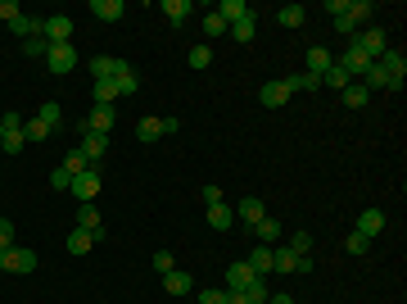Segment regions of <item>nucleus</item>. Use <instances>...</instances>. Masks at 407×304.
<instances>
[{"label":"nucleus","mask_w":407,"mask_h":304,"mask_svg":"<svg viewBox=\"0 0 407 304\" xmlns=\"http://www.w3.org/2000/svg\"><path fill=\"white\" fill-rule=\"evenodd\" d=\"M344 250H348V254H366V250H371V236L353 232V236H348V241H344Z\"/></svg>","instance_id":"a18cd8bd"},{"label":"nucleus","mask_w":407,"mask_h":304,"mask_svg":"<svg viewBox=\"0 0 407 304\" xmlns=\"http://www.w3.org/2000/svg\"><path fill=\"white\" fill-rule=\"evenodd\" d=\"M9 32H14L18 41H32V36H41V18H27V14H18L14 23H9Z\"/></svg>","instance_id":"412c9836"},{"label":"nucleus","mask_w":407,"mask_h":304,"mask_svg":"<svg viewBox=\"0 0 407 304\" xmlns=\"http://www.w3.org/2000/svg\"><path fill=\"white\" fill-rule=\"evenodd\" d=\"M249 268H254V277H263V272H271V245H254V254H249Z\"/></svg>","instance_id":"a878e982"},{"label":"nucleus","mask_w":407,"mask_h":304,"mask_svg":"<svg viewBox=\"0 0 407 304\" xmlns=\"http://www.w3.org/2000/svg\"><path fill=\"white\" fill-rule=\"evenodd\" d=\"M113 123H118V118H113V104H95V109L77 123V132H100V137H109Z\"/></svg>","instance_id":"6e6552de"},{"label":"nucleus","mask_w":407,"mask_h":304,"mask_svg":"<svg viewBox=\"0 0 407 304\" xmlns=\"http://www.w3.org/2000/svg\"><path fill=\"white\" fill-rule=\"evenodd\" d=\"M163 14H168L172 27H181L190 14H195V5H190V0H163Z\"/></svg>","instance_id":"aec40b11"},{"label":"nucleus","mask_w":407,"mask_h":304,"mask_svg":"<svg viewBox=\"0 0 407 304\" xmlns=\"http://www.w3.org/2000/svg\"><path fill=\"white\" fill-rule=\"evenodd\" d=\"M339 100H344V104H348V109H362V104H366V100H371V91H366V87H362V82H348V87H344V91H339Z\"/></svg>","instance_id":"b1692460"},{"label":"nucleus","mask_w":407,"mask_h":304,"mask_svg":"<svg viewBox=\"0 0 407 304\" xmlns=\"http://www.w3.org/2000/svg\"><path fill=\"white\" fill-rule=\"evenodd\" d=\"M131 64L127 60H113V55H95L91 60V73H95V82H113V78H122Z\"/></svg>","instance_id":"9d476101"},{"label":"nucleus","mask_w":407,"mask_h":304,"mask_svg":"<svg viewBox=\"0 0 407 304\" xmlns=\"http://www.w3.org/2000/svg\"><path fill=\"white\" fill-rule=\"evenodd\" d=\"M357 232L376 241V232H385V209H362L357 214Z\"/></svg>","instance_id":"f3484780"},{"label":"nucleus","mask_w":407,"mask_h":304,"mask_svg":"<svg viewBox=\"0 0 407 304\" xmlns=\"http://www.w3.org/2000/svg\"><path fill=\"white\" fill-rule=\"evenodd\" d=\"M159 127H163V137H172V132H181V118H177V113H168V118H159Z\"/></svg>","instance_id":"603ef678"},{"label":"nucleus","mask_w":407,"mask_h":304,"mask_svg":"<svg viewBox=\"0 0 407 304\" xmlns=\"http://www.w3.org/2000/svg\"><path fill=\"white\" fill-rule=\"evenodd\" d=\"M50 132H55V127H50V123H41V118L23 123V137H27V141H45V137H50Z\"/></svg>","instance_id":"58836bf2"},{"label":"nucleus","mask_w":407,"mask_h":304,"mask_svg":"<svg viewBox=\"0 0 407 304\" xmlns=\"http://www.w3.org/2000/svg\"><path fill=\"white\" fill-rule=\"evenodd\" d=\"M36 118H41V123H50V127H59V118H64V109H59V104H55V100H45V104H41V109H36Z\"/></svg>","instance_id":"a19ab883"},{"label":"nucleus","mask_w":407,"mask_h":304,"mask_svg":"<svg viewBox=\"0 0 407 304\" xmlns=\"http://www.w3.org/2000/svg\"><path fill=\"white\" fill-rule=\"evenodd\" d=\"M91 96H95V104H113L118 100V82H95Z\"/></svg>","instance_id":"f704fd0d"},{"label":"nucleus","mask_w":407,"mask_h":304,"mask_svg":"<svg viewBox=\"0 0 407 304\" xmlns=\"http://www.w3.org/2000/svg\"><path fill=\"white\" fill-rule=\"evenodd\" d=\"M313 254H294L290 245H271V272H313Z\"/></svg>","instance_id":"f257e3e1"},{"label":"nucleus","mask_w":407,"mask_h":304,"mask_svg":"<svg viewBox=\"0 0 407 304\" xmlns=\"http://www.w3.org/2000/svg\"><path fill=\"white\" fill-rule=\"evenodd\" d=\"M0 155H5V150H0Z\"/></svg>","instance_id":"bf43d9fd"},{"label":"nucleus","mask_w":407,"mask_h":304,"mask_svg":"<svg viewBox=\"0 0 407 304\" xmlns=\"http://www.w3.org/2000/svg\"><path fill=\"white\" fill-rule=\"evenodd\" d=\"M150 263H154V272H172V254H168V250H159Z\"/></svg>","instance_id":"3c124183"},{"label":"nucleus","mask_w":407,"mask_h":304,"mask_svg":"<svg viewBox=\"0 0 407 304\" xmlns=\"http://www.w3.org/2000/svg\"><path fill=\"white\" fill-rule=\"evenodd\" d=\"M276 23H280V27H304V23H308V9H304V5H285V9L276 14Z\"/></svg>","instance_id":"c756f323"},{"label":"nucleus","mask_w":407,"mask_h":304,"mask_svg":"<svg viewBox=\"0 0 407 304\" xmlns=\"http://www.w3.org/2000/svg\"><path fill=\"white\" fill-rule=\"evenodd\" d=\"M159 137H163L159 118H141V123H136V141H145V146H150V141H159Z\"/></svg>","instance_id":"2f4dec72"},{"label":"nucleus","mask_w":407,"mask_h":304,"mask_svg":"<svg viewBox=\"0 0 407 304\" xmlns=\"http://www.w3.org/2000/svg\"><path fill=\"white\" fill-rule=\"evenodd\" d=\"M231 223H236V209L231 205H208V227L213 232H227Z\"/></svg>","instance_id":"4be33fe9"},{"label":"nucleus","mask_w":407,"mask_h":304,"mask_svg":"<svg viewBox=\"0 0 407 304\" xmlns=\"http://www.w3.org/2000/svg\"><path fill=\"white\" fill-rule=\"evenodd\" d=\"M77 227H82V232H95V227H104L100 209H95V205H77Z\"/></svg>","instance_id":"cd10ccee"},{"label":"nucleus","mask_w":407,"mask_h":304,"mask_svg":"<svg viewBox=\"0 0 407 304\" xmlns=\"http://www.w3.org/2000/svg\"><path fill=\"white\" fill-rule=\"evenodd\" d=\"M118 82V96H131V91H141V78H136V69H127L122 78H113Z\"/></svg>","instance_id":"37998d69"},{"label":"nucleus","mask_w":407,"mask_h":304,"mask_svg":"<svg viewBox=\"0 0 407 304\" xmlns=\"http://www.w3.org/2000/svg\"><path fill=\"white\" fill-rule=\"evenodd\" d=\"M353 46H357V50H362L366 60L376 64L385 50H390V36H385V27H366V32H357V36H353Z\"/></svg>","instance_id":"39448f33"},{"label":"nucleus","mask_w":407,"mask_h":304,"mask_svg":"<svg viewBox=\"0 0 407 304\" xmlns=\"http://www.w3.org/2000/svg\"><path fill=\"white\" fill-rule=\"evenodd\" d=\"M335 69H344V78H348V82H362V73L371 69V60H366V55L357 50V46H348V50H339Z\"/></svg>","instance_id":"0eeeda50"},{"label":"nucleus","mask_w":407,"mask_h":304,"mask_svg":"<svg viewBox=\"0 0 407 304\" xmlns=\"http://www.w3.org/2000/svg\"><path fill=\"white\" fill-rule=\"evenodd\" d=\"M231 36H236V41H254V36H258L254 14H249V18H240V23H231Z\"/></svg>","instance_id":"473e14b6"},{"label":"nucleus","mask_w":407,"mask_h":304,"mask_svg":"<svg viewBox=\"0 0 407 304\" xmlns=\"http://www.w3.org/2000/svg\"><path fill=\"white\" fill-rule=\"evenodd\" d=\"M326 14H335V18L348 14V0H326Z\"/></svg>","instance_id":"4d7b16f0"},{"label":"nucleus","mask_w":407,"mask_h":304,"mask_svg":"<svg viewBox=\"0 0 407 304\" xmlns=\"http://www.w3.org/2000/svg\"><path fill=\"white\" fill-rule=\"evenodd\" d=\"M213 14H217L222 18V23H240V18H249V5H245V0H222V5L217 9H213Z\"/></svg>","instance_id":"6ab92c4d"},{"label":"nucleus","mask_w":407,"mask_h":304,"mask_svg":"<svg viewBox=\"0 0 407 304\" xmlns=\"http://www.w3.org/2000/svg\"><path fill=\"white\" fill-rule=\"evenodd\" d=\"M23 55L27 60H45V55H50V41H45V36H32V41H23Z\"/></svg>","instance_id":"4c0bfd02"},{"label":"nucleus","mask_w":407,"mask_h":304,"mask_svg":"<svg viewBox=\"0 0 407 304\" xmlns=\"http://www.w3.org/2000/svg\"><path fill=\"white\" fill-rule=\"evenodd\" d=\"M82 137V155L91 159V164H100L104 155H109V137H100V132H77Z\"/></svg>","instance_id":"ddd939ff"},{"label":"nucleus","mask_w":407,"mask_h":304,"mask_svg":"<svg viewBox=\"0 0 407 304\" xmlns=\"http://www.w3.org/2000/svg\"><path fill=\"white\" fill-rule=\"evenodd\" d=\"M68 182H73V177H68L64 168H55V173H50V186H55V191H68Z\"/></svg>","instance_id":"864d4df0"},{"label":"nucleus","mask_w":407,"mask_h":304,"mask_svg":"<svg viewBox=\"0 0 407 304\" xmlns=\"http://www.w3.org/2000/svg\"><path fill=\"white\" fill-rule=\"evenodd\" d=\"M41 36H45L50 46L73 41V18H68V14H50V18H41Z\"/></svg>","instance_id":"1a4fd4ad"},{"label":"nucleus","mask_w":407,"mask_h":304,"mask_svg":"<svg viewBox=\"0 0 407 304\" xmlns=\"http://www.w3.org/2000/svg\"><path fill=\"white\" fill-rule=\"evenodd\" d=\"M267 304H294V296H267Z\"/></svg>","instance_id":"13d9d810"},{"label":"nucleus","mask_w":407,"mask_h":304,"mask_svg":"<svg viewBox=\"0 0 407 304\" xmlns=\"http://www.w3.org/2000/svg\"><path fill=\"white\" fill-rule=\"evenodd\" d=\"M45 69H50L55 78H68V73L77 69V50H73V41L50 46V55H45Z\"/></svg>","instance_id":"423d86ee"},{"label":"nucleus","mask_w":407,"mask_h":304,"mask_svg":"<svg viewBox=\"0 0 407 304\" xmlns=\"http://www.w3.org/2000/svg\"><path fill=\"white\" fill-rule=\"evenodd\" d=\"M36 268V250H27V245H9V250H0V272H14V277H23V272Z\"/></svg>","instance_id":"f03ea898"},{"label":"nucleus","mask_w":407,"mask_h":304,"mask_svg":"<svg viewBox=\"0 0 407 304\" xmlns=\"http://www.w3.org/2000/svg\"><path fill=\"white\" fill-rule=\"evenodd\" d=\"M91 14L100 18V23H118V18L127 14V5H122V0H91Z\"/></svg>","instance_id":"4468645a"},{"label":"nucleus","mask_w":407,"mask_h":304,"mask_svg":"<svg viewBox=\"0 0 407 304\" xmlns=\"http://www.w3.org/2000/svg\"><path fill=\"white\" fill-rule=\"evenodd\" d=\"M249 282H254V268H249V263H231L227 268V291H245Z\"/></svg>","instance_id":"5701e85b"},{"label":"nucleus","mask_w":407,"mask_h":304,"mask_svg":"<svg viewBox=\"0 0 407 304\" xmlns=\"http://www.w3.org/2000/svg\"><path fill=\"white\" fill-rule=\"evenodd\" d=\"M258 104H263V109H280V104H290V82H285V78L263 82V91H258Z\"/></svg>","instance_id":"9b49d317"},{"label":"nucleus","mask_w":407,"mask_h":304,"mask_svg":"<svg viewBox=\"0 0 407 304\" xmlns=\"http://www.w3.org/2000/svg\"><path fill=\"white\" fill-rule=\"evenodd\" d=\"M290 250H294V254H313V236H308V232H290Z\"/></svg>","instance_id":"c03bdc74"},{"label":"nucleus","mask_w":407,"mask_h":304,"mask_svg":"<svg viewBox=\"0 0 407 304\" xmlns=\"http://www.w3.org/2000/svg\"><path fill=\"white\" fill-rule=\"evenodd\" d=\"M267 296H271V291H267L263 277H254V282L245 286V300H249V304H267Z\"/></svg>","instance_id":"e433bc0d"},{"label":"nucleus","mask_w":407,"mask_h":304,"mask_svg":"<svg viewBox=\"0 0 407 304\" xmlns=\"http://www.w3.org/2000/svg\"><path fill=\"white\" fill-rule=\"evenodd\" d=\"M322 87H331V91H344V87H348V78H344V69H335V64H331V69H326V73H322Z\"/></svg>","instance_id":"ea45409f"},{"label":"nucleus","mask_w":407,"mask_h":304,"mask_svg":"<svg viewBox=\"0 0 407 304\" xmlns=\"http://www.w3.org/2000/svg\"><path fill=\"white\" fill-rule=\"evenodd\" d=\"M186 60H190V69H208V64H213V46H195Z\"/></svg>","instance_id":"79ce46f5"},{"label":"nucleus","mask_w":407,"mask_h":304,"mask_svg":"<svg viewBox=\"0 0 407 304\" xmlns=\"http://www.w3.org/2000/svg\"><path fill=\"white\" fill-rule=\"evenodd\" d=\"M236 218H245V223L254 227V223H263V218H267V209H263V200H258V195H245V200L236 205Z\"/></svg>","instance_id":"a211bd4d"},{"label":"nucleus","mask_w":407,"mask_h":304,"mask_svg":"<svg viewBox=\"0 0 407 304\" xmlns=\"http://www.w3.org/2000/svg\"><path fill=\"white\" fill-rule=\"evenodd\" d=\"M163 291H168V296H190V291H195V282H190V272H177V268H172V272H163Z\"/></svg>","instance_id":"2eb2a0df"},{"label":"nucleus","mask_w":407,"mask_h":304,"mask_svg":"<svg viewBox=\"0 0 407 304\" xmlns=\"http://www.w3.org/2000/svg\"><path fill=\"white\" fill-rule=\"evenodd\" d=\"M285 82H290V91H322V78H313V73H294Z\"/></svg>","instance_id":"72a5a7b5"},{"label":"nucleus","mask_w":407,"mask_h":304,"mask_svg":"<svg viewBox=\"0 0 407 304\" xmlns=\"http://www.w3.org/2000/svg\"><path fill=\"white\" fill-rule=\"evenodd\" d=\"M9 245H14V223L0 218V250H9Z\"/></svg>","instance_id":"09e8293b"},{"label":"nucleus","mask_w":407,"mask_h":304,"mask_svg":"<svg viewBox=\"0 0 407 304\" xmlns=\"http://www.w3.org/2000/svg\"><path fill=\"white\" fill-rule=\"evenodd\" d=\"M18 14H23V9H18V0H0V18H5V23H14Z\"/></svg>","instance_id":"8fccbe9b"},{"label":"nucleus","mask_w":407,"mask_h":304,"mask_svg":"<svg viewBox=\"0 0 407 304\" xmlns=\"http://www.w3.org/2000/svg\"><path fill=\"white\" fill-rule=\"evenodd\" d=\"M362 87H366V91H394V82L385 78V69H380V64H371V69L362 73Z\"/></svg>","instance_id":"393cba45"},{"label":"nucleus","mask_w":407,"mask_h":304,"mask_svg":"<svg viewBox=\"0 0 407 304\" xmlns=\"http://www.w3.org/2000/svg\"><path fill=\"white\" fill-rule=\"evenodd\" d=\"M59 168H64L68 177H77V173H86V168H91V159H86V155H82V146H77V150H68V155H64V164H59Z\"/></svg>","instance_id":"c85d7f7f"},{"label":"nucleus","mask_w":407,"mask_h":304,"mask_svg":"<svg viewBox=\"0 0 407 304\" xmlns=\"http://www.w3.org/2000/svg\"><path fill=\"white\" fill-rule=\"evenodd\" d=\"M91 245H95L91 232H82V227H73V232H68V254H86Z\"/></svg>","instance_id":"7c9ffc66"},{"label":"nucleus","mask_w":407,"mask_h":304,"mask_svg":"<svg viewBox=\"0 0 407 304\" xmlns=\"http://www.w3.org/2000/svg\"><path fill=\"white\" fill-rule=\"evenodd\" d=\"M199 200H204V205H222V191H217V186H204Z\"/></svg>","instance_id":"6e6d98bb"},{"label":"nucleus","mask_w":407,"mask_h":304,"mask_svg":"<svg viewBox=\"0 0 407 304\" xmlns=\"http://www.w3.org/2000/svg\"><path fill=\"white\" fill-rule=\"evenodd\" d=\"M371 14H376L371 0H348V18H353L357 27H362V18H371Z\"/></svg>","instance_id":"c9c22d12"},{"label":"nucleus","mask_w":407,"mask_h":304,"mask_svg":"<svg viewBox=\"0 0 407 304\" xmlns=\"http://www.w3.org/2000/svg\"><path fill=\"white\" fill-rule=\"evenodd\" d=\"M204 32H208V36H227V32H231V27H227V23H222V18H217V14H208V18H204Z\"/></svg>","instance_id":"49530a36"},{"label":"nucleus","mask_w":407,"mask_h":304,"mask_svg":"<svg viewBox=\"0 0 407 304\" xmlns=\"http://www.w3.org/2000/svg\"><path fill=\"white\" fill-rule=\"evenodd\" d=\"M335 32H339V36H357V23H353L348 14H339V18H335Z\"/></svg>","instance_id":"de8ad7c7"},{"label":"nucleus","mask_w":407,"mask_h":304,"mask_svg":"<svg viewBox=\"0 0 407 304\" xmlns=\"http://www.w3.org/2000/svg\"><path fill=\"white\" fill-rule=\"evenodd\" d=\"M254 236H258V245H276L280 241V223L276 218H263V223H254Z\"/></svg>","instance_id":"bb28decb"},{"label":"nucleus","mask_w":407,"mask_h":304,"mask_svg":"<svg viewBox=\"0 0 407 304\" xmlns=\"http://www.w3.org/2000/svg\"><path fill=\"white\" fill-rule=\"evenodd\" d=\"M331 64H335V55L326 50V46H308V69H304V73H313V78H322V73L331 69Z\"/></svg>","instance_id":"dca6fc26"},{"label":"nucleus","mask_w":407,"mask_h":304,"mask_svg":"<svg viewBox=\"0 0 407 304\" xmlns=\"http://www.w3.org/2000/svg\"><path fill=\"white\" fill-rule=\"evenodd\" d=\"M199 304H227V291H199Z\"/></svg>","instance_id":"5fc2aeb1"},{"label":"nucleus","mask_w":407,"mask_h":304,"mask_svg":"<svg viewBox=\"0 0 407 304\" xmlns=\"http://www.w3.org/2000/svg\"><path fill=\"white\" fill-rule=\"evenodd\" d=\"M23 146H27L23 118H18V113H5V118H0V150H5V155H18Z\"/></svg>","instance_id":"20e7f679"},{"label":"nucleus","mask_w":407,"mask_h":304,"mask_svg":"<svg viewBox=\"0 0 407 304\" xmlns=\"http://www.w3.org/2000/svg\"><path fill=\"white\" fill-rule=\"evenodd\" d=\"M376 64L385 69V78H390V82H394V91H399V87H403V78H407V60H403V50H385Z\"/></svg>","instance_id":"f8f14e48"},{"label":"nucleus","mask_w":407,"mask_h":304,"mask_svg":"<svg viewBox=\"0 0 407 304\" xmlns=\"http://www.w3.org/2000/svg\"><path fill=\"white\" fill-rule=\"evenodd\" d=\"M68 191L77 195V205H95V195H100V164H91L86 173H77L73 182H68Z\"/></svg>","instance_id":"7ed1b4c3"}]
</instances>
